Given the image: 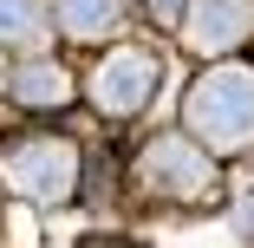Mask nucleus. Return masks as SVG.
<instances>
[{
    "instance_id": "nucleus-1",
    "label": "nucleus",
    "mask_w": 254,
    "mask_h": 248,
    "mask_svg": "<svg viewBox=\"0 0 254 248\" xmlns=\"http://www.w3.org/2000/svg\"><path fill=\"white\" fill-rule=\"evenodd\" d=\"M189 124L215 144V151H241L254 137V72L248 66H215L189 91Z\"/></svg>"
},
{
    "instance_id": "nucleus-10",
    "label": "nucleus",
    "mask_w": 254,
    "mask_h": 248,
    "mask_svg": "<svg viewBox=\"0 0 254 248\" xmlns=\"http://www.w3.org/2000/svg\"><path fill=\"white\" fill-rule=\"evenodd\" d=\"M235 222H241V229H248V235H254V189H248V203H241V209H235Z\"/></svg>"
},
{
    "instance_id": "nucleus-3",
    "label": "nucleus",
    "mask_w": 254,
    "mask_h": 248,
    "mask_svg": "<svg viewBox=\"0 0 254 248\" xmlns=\"http://www.w3.org/2000/svg\"><path fill=\"white\" fill-rule=\"evenodd\" d=\"M91 91H98V105H105L111 118H130V111L150 105V91H157V66L137 59V53H111L105 66H98Z\"/></svg>"
},
{
    "instance_id": "nucleus-9",
    "label": "nucleus",
    "mask_w": 254,
    "mask_h": 248,
    "mask_svg": "<svg viewBox=\"0 0 254 248\" xmlns=\"http://www.w3.org/2000/svg\"><path fill=\"white\" fill-rule=\"evenodd\" d=\"M183 7H189V0H150V13H157V20H176Z\"/></svg>"
},
{
    "instance_id": "nucleus-8",
    "label": "nucleus",
    "mask_w": 254,
    "mask_h": 248,
    "mask_svg": "<svg viewBox=\"0 0 254 248\" xmlns=\"http://www.w3.org/2000/svg\"><path fill=\"white\" fill-rule=\"evenodd\" d=\"M39 33H46L39 0H0V39H7V46H33Z\"/></svg>"
},
{
    "instance_id": "nucleus-6",
    "label": "nucleus",
    "mask_w": 254,
    "mask_h": 248,
    "mask_svg": "<svg viewBox=\"0 0 254 248\" xmlns=\"http://www.w3.org/2000/svg\"><path fill=\"white\" fill-rule=\"evenodd\" d=\"M124 13V0H59V26L72 39H105Z\"/></svg>"
},
{
    "instance_id": "nucleus-7",
    "label": "nucleus",
    "mask_w": 254,
    "mask_h": 248,
    "mask_svg": "<svg viewBox=\"0 0 254 248\" xmlns=\"http://www.w3.org/2000/svg\"><path fill=\"white\" fill-rule=\"evenodd\" d=\"M13 98H20V105H65L72 79L59 66H26V72H13Z\"/></svg>"
},
{
    "instance_id": "nucleus-2",
    "label": "nucleus",
    "mask_w": 254,
    "mask_h": 248,
    "mask_svg": "<svg viewBox=\"0 0 254 248\" xmlns=\"http://www.w3.org/2000/svg\"><path fill=\"white\" fill-rule=\"evenodd\" d=\"M7 183L20 196H33V203H65L78 189V157H72V144L39 137V144H26V151L7 157Z\"/></svg>"
},
{
    "instance_id": "nucleus-5",
    "label": "nucleus",
    "mask_w": 254,
    "mask_h": 248,
    "mask_svg": "<svg viewBox=\"0 0 254 248\" xmlns=\"http://www.w3.org/2000/svg\"><path fill=\"white\" fill-rule=\"evenodd\" d=\"M254 33V7L248 0H195L189 7V46L195 53H228Z\"/></svg>"
},
{
    "instance_id": "nucleus-4",
    "label": "nucleus",
    "mask_w": 254,
    "mask_h": 248,
    "mask_svg": "<svg viewBox=\"0 0 254 248\" xmlns=\"http://www.w3.org/2000/svg\"><path fill=\"white\" fill-rule=\"evenodd\" d=\"M143 170H150V183H157L163 196H202L209 189V157L195 151V144H183V137H157L150 144V157H143Z\"/></svg>"
}]
</instances>
